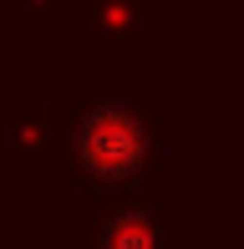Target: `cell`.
<instances>
[{"instance_id":"cell-3","label":"cell","mask_w":244,"mask_h":249,"mask_svg":"<svg viewBox=\"0 0 244 249\" xmlns=\"http://www.w3.org/2000/svg\"><path fill=\"white\" fill-rule=\"evenodd\" d=\"M66 249H163V209L153 194H107L66 224Z\"/></svg>"},{"instance_id":"cell-1","label":"cell","mask_w":244,"mask_h":249,"mask_svg":"<svg viewBox=\"0 0 244 249\" xmlns=\"http://www.w3.org/2000/svg\"><path fill=\"white\" fill-rule=\"evenodd\" d=\"M168 102H122V97H97L71 107V148L66 168L76 188H97V194H132L142 178L158 168V138Z\"/></svg>"},{"instance_id":"cell-2","label":"cell","mask_w":244,"mask_h":249,"mask_svg":"<svg viewBox=\"0 0 244 249\" xmlns=\"http://www.w3.org/2000/svg\"><path fill=\"white\" fill-rule=\"evenodd\" d=\"M66 97H5L0 102V168L5 173H51L66 168L71 148Z\"/></svg>"},{"instance_id":"cell-5","label":"cell","mask_w":244,"mask_h":249,"mask_svg":"<svg viewBox=\"0 0 244 249\" xmlns=\"http://www.w3.org/2000/svg\"><path fill=\"white\" fill-rule=\"evenodd\" d=\"M0 5H5V10H16L26 31H46V26H51V10L66 5V0H0Z\"/></svg>"},{"instance_id":"cell-7","label":"cell","mask_w":244,"mask_h":249,"mask_svg":"<svg viewBox=\"0 0 244 249\" xmlns=\"http://www.w3.org/2000/svg\"><path fill=\"white\" fill-rule=\"evenodd\" d=\"M153 5H163V0H153Z\"/></svg>"},{"instance_id":"cell-4","label":"cell","mask_w":244,"mask_h":249,"mask_svg":"<svg viewBox=\"0 0 244 249\" xmlns=\"http://www.w3.org/2000/svg\"><path fill=\"white\" fill-rule=\"evenodd\" d=\"M66 26L76 36H92V51L102 56H138L142 36H158L168 26L163 5L153 0H66Z\"/></svg>"},{"instance_id":"cell-6","label":"cell","mask_w":244,"mask_h":249,"mask_svg":"<svg viewBox=\"0 0 244 249\" xmlns=\"http://www.w3.org/2000/svg\"><path fill=\"white\" fill-rule=\"evenodd\" d=\"M0 244H5V198H0Z\"/></svg>"}]
</instances>
